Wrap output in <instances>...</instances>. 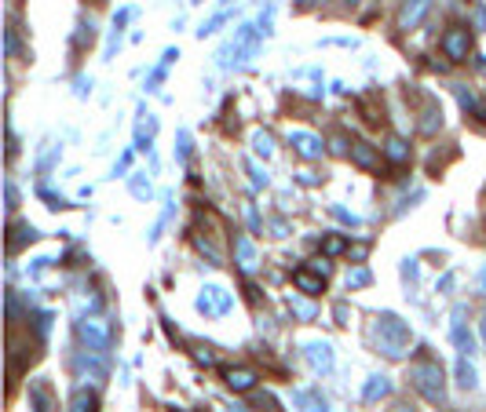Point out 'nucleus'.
<instances>
[{
  "mask_svg": "<svg viewBox=\"0 0 486 412\" xmlns=\"http://www.w3.org/2000/svg\"><path fill=\"white\" fill-rule=\"evenodd\" d=\"M373 340H377V351L384 357H391V362H399V357L409 354V343H413V336H409V328L402 325V317H395L384 311L377 317V325H373Z\"/></svg>",
  "mask_w": 486,
  "mask_h": 412,
  "instance_id": "nucleus-1",
  "label": "nucleus"
},
{
  "mask_svg": "<svg viewBox=\"0 0 486 412\" xmlns=\"http://www.w3.org/2000/svg\"><path fill=\"white\" fill-rule=\"evenodd\" d=\"M409 383H413V391L424 402H431V405L446 402V376H442L439 362H413L409 365Z\"/></svg>",
  "mask_w": 486,
  "mask_h": 412,
  "instance_id": "nucleus-2",
  "label": "nucleus"
},
{
  "mask_svg": "<svg viewBox=\"0 0 486 412\" xmlns=\"http://www.w3.org/2000/svg\"><path fill=\"white\" fill-rule=\"evenodd\" d=\"M77 336L84 340V346L92 354H106L110 351V325L102 317H81L77 321Z\"/></svg>",
  "mask_w": 486,
  "mask_h": 412,
  "instance_id": "nucleus-3",
  "label": "nucleus"
},
{
  "mask_svg": "<svg viewBox=\"0 0 486 412\" xmlns=\"http://www.w3.org/2000/svg\"><path fill=\"white\" fill-rule=\"evenodd\" d=\"M230 306H234V300H230V292H223L220 285H209L201 295H198V311L205 317H216V314H227Z\"/></svg>",
  "mask_w": 486,
  "mask_h": 412,
  "instance_id": "nucleus-4",
  "label": "nucleus"
},
{
  "mask_svg": "<svg viewBox=\"0 0 486 412\" xmlns=\"http://www.w3.org/2000/svg\"><path fill=\"white\" fill-rule=\"evenodd\" d=\"M303 357L311 362L315 372H322V376H329L333 365H337V357H333V346L326 340H311V343H303Z\"/></svg>",
  "mask_w": 486,
  "mask_h": 412,
  "instance_id": "nucleus-5",
  "label": "nucleus"
},
{
  "mask_svg": "<svg viewBox=\"0 0 486 412\" xmlns=\"http://www.w3.org/2000/svg\"><path fill=\"white\" fill-rule=\"evenodd\" d=\"M442 51H446V59L465 62L468 51H471V33L468 30H450V33L442 37Z\"/></svg>",
  "mask_w": 486,
  "mask_h": 412,
  "instance_id": "nucleus-6",
  "label": "nucleus"
},
{
  "mask_svg": "<svg viewBox=\"0 0 486 412\" xmlns=\"http://www.w3.org/2000/svg\"><path fill=\"white\" fill-rule=\"evenodd\" d=\"M431 11V0H402V11H399V30H417L424 15Z\"/></svg>",
  "mask_w": 486,
  "mask_h": 412,
  "instance_id": "nucleus-7",
  "label": "nucleus"
},
{
  "mask_svg": "<svg viewBox=\"0 0 486 412\" xmlns=\"http://www.w3.org/2000/svg\"><path fill=\"white\" fill-rule=\"evenodd\" d=\"M289 146L297 150L303 161H315V157H322V139H315L311 132H289Z\"/></svg>",
  "mask_w": 486,
  "mask_h": 412,
  "instance_id": "nucleus-8",
  "label": "nucleus"
},
{
  "mask_svg": "<svg viewBox=\"0 0 486 412\" xmlns=\"http://www.w3.org/2000/svg\"><path fill=\"white\" fill-rule=\"evenodd\" d=\"M454 343H457V354L460 357L476 354V340H471V332L465 328V306H457V311H454Z\"/></svg>",
  "mask_w": 486,
  "mask_h": 412,
  "instance_id": "nucleus-9",
  "label": "nucleus"
},
{
  "mask_svg": "<svg viewBox=\"0 0 486 412\" xmlns=\"http://www.w3.org/2000/svg\"><path fill=\"white\" fill-rule=\"evenodd\" d=\"M351 164H358L362 172H377L380 168V153H377V146H369V143H351Z\"/></svg>",
  "mask_w": 486,
  "mask_h": 412,
  "instance_id": "nucleus-10",
  "label": "nucleus"
},
{
  "mask_svg": "<svg viewBox=\"0 0 486 412\" xmlns=\"http://www.w3.org/2000/svg\"><path fill=\"white\" fill-rule=\"evenodd\" d=\"M223 380H227V387L238 391V394H245V391L256 387V372H249V369H227Z\"/></svg>",
  "mask_w": 486,
  "mask_h": 412,
  "instance_id": "nucleus-11",
  "label": "nucleus"
},
{
  "mask_svg": "<svg viewBox=\"0 0 486 412\" xmlns=\"http://www.w3.org/2000/svg\"><path fill=\"white\" fill-rule=\"evenodd\" d=\"M234 255H238V266L245 270H256V263H260V255H256V244L249 237H234Z\"/></svg>",
  "mask_w": 486,
  "mask_h": 412,
  "instance_id": "nucleus-12",
  "label": "nucleus"
},
{
  "mask_svg": "<svg viewBox=\"0 0 486 412\" xmlns=\"http://www.w3.org/2000/svg\"><path fill=\"white\" fill-rule=\"evenodd\" d=\"M292 281H297V288L307 292V295H318V292L326 288V277H322V274H311V270H297V274H292Z\"/></svg>",
  "mask_w": 486,
  "mask_h": 412,
  "instance_id": "nucleus-13",
  "label": "nucleus"
},
{
  "mask_svg": "<svg viewBox=\"0 0 486 412\" xmlns=\"http://www.w3.org/2000/svg\"><path fill=\"white\" fill-rule=\"evenodd\" d=\"M292 398H297L300 412H329V402H326V398H318L315 391H297Z\"/></svg>",
  "mask_w": 486,
  "mask_h": 412,
  "instance_id": "nucleus-14",
  "label": "nucleus"
},
{
  "mask_svg": "<svg viewBox=\"0 0 486 412\" xmlns=\"http://www.w3.org/2000/svg\"><path fill=\"white\" fill-rule=\"evenodd\" d=\"M153 132H158V121H153L150 113H147V121H139V128H135V146H139V150H150Z\"/></svg>",
  "mask_w": 486,
  "mask_h": 412,
  "instance_id": "nucleus-15",
  "label": "nucleus"
},
{
  "mask_svg": "<svg viewBox=\"0 0 486 412\" xmlns=\"http://www.w3.org/2000/svg\"><path fill=\"white\" fill-rule=\"evenodd\" d=\"M388 391H391L388 376H369V383L362 387V398H366V402H377V398H384Z\"/></svg>",
  "mask_w": 486,
  "mask_h": 412,
  "instance_id": "nucleus-16",
  "label": "nucleus"
},
{
  "mask_svg": "<svg viewBox=\"0 0 486 412\" xmlns=\"http://www.w3.org/2000/svg\"><path fill=\"white\" fill-rule=\"evenodd\" d=\"M457 383H460V387H465V391H476V365H471L468 362V357H460V362H457Z\"/></svg>",
  "mask_w": 486,
  "mask_h": 412,
  "instance_id": "nucleus-17",
  "label": "nucleus"
},
{
  "mask_svg": "<svg viewBox=\"0 0 486 412\" xmlns=\"http://www.w3.org/2000/svg\"><path fill=\"white\" fill-rule=\"evenodd\" d=\"M95 405H99V402H95V394H92V391H84V387L70 398V412H95Z\"/></svg>",
  "mask_w": 486,
  "mask_h": 412,
  "instance_id": "nucleus-18",
  "label": "nucleus"
},
{
  "mask_svg": "<svg viewBox=\"0 0 486 412\" xmlns=\"http://www.w3.org/2000/svg\"><path fill=\"white\" fill-rule=\"evenodd\" d=\"M384 153H388V161H395V164H402L406 157H409V146L402 143L399 135H391L388 139V146H384Z\"/></svg>",
  "mask_w": 486,
  "mask_h": 412,
  "instance_id": "nucleus-19",
  "label": "nucleus"
},
{
  "mask_svg": "<svg viewBox=\"0 0 486 412\" xmlns=\"http://www.w3.org/2000/svg\"><path fill=\"white\" fill-rule=\"evenodd\" d=\"M435 128H442V110H439V106H428V110H424V121H420V132L431 135Z\"/></svg>",
  "mask_w": 486,
  "mask_h": 412,
  "instance_id": "nucleus-20",
  "label": "nucleus"
},
{
  "mask_svg": "<svg viewBox=\"0 0 486 412\" xmlns=\"http://www.w3.org/2000/svg\"><path fill=\"white\" fill-rule=\"evenodd\" d=\"M252 150L260 153V157H271V153H274L271 135H267V132H256V135H252Z\"/></svg>",
  "mask_w": 486,
  "mask_h": 412,
  "instance_id": "nucleus-21",
  "label": "nucleus"
},
{
  "mask_svg": "<svg viewBox=\"0 0 486 412\" xmlns=\"http://www.w3.org/2000/svg\"><path fill=\"white\" fill-rule=\"evenodd\" d=\"M132 194H135L139 201H147V197L153 194V186H150V179H143V175H135V179H132Z\"/></svg>",
  "mask_w": 486,
  "mask_h": 412,
  "instance_id": "nucleus-22",
  "label": "nucleus"
},
{
  "mask_svg": "<svg viewBox=\"0 0 486 412\" xmlns=\"http://www.w3.org/2000/svg\"><path fill=\"white\" fill-rule=\"evenodd\" d=\"M245 172H249V179H252V186H267L271 179H267V172L260 168V164H252V161H245Z\"/></svg>",
  "mask_w": 486,
  "mask_h": 412,
  "instance_id": "nucleus-23",
  "label": "nucleus"
},
{
  "mask_svg": "<svg viewBox=\"0 0 486 412\" xmlns=\"http://www.w3.org/2000/svg\"><path fill=\"white\" fill-rule=\"evenodd\" d=\"M362 285H369V270L358 266V270H351V274H348V288H362Z\"/></svg>",
  "mask_w": 486,
  "mask_h": 412,
  "instance_id": "nucleus-24",
  "label": "nucleus"
},
{
  "mask_svg": "<svg viewBox=\"0 0 486 412\" xmlns=\"http://www.w3.org/2000/svg\"><path fill=\"white\" fill-rule=\"evenodd\" d=\"M223 22H227V11H220V15H216V19H209V22H205L201 30H198V37H209V33H216V30H220Z\"/></svg>",
  "mask_w": 486,
  "mask_h": 412,
  "instance_id": "nucleus-25",
  "label": "nucleus"
},
{
  "mask_svg": "<svg viewBox=\"0 0 486 412\" xmlns=\"http://www.w3.org/2000/svg\"><path fill=\"white\" fill-rule=\"evenodd\" d=\"M289 311H292V314H300V317H315V306H311V303H303V300H289Z\"/></svg>",
  "mask_w": 486,
  "mask_h": 412,
  "instance_id": "nucleus-26",
  "label": "nucleus"
},
{
  "mask_svg": "<svg viewBox=\"0 0 486 412\" xmlns=\"http://www.w3.org/2000/svg\"><path fill=\"white\" fill-rule=\"evenodd\" d=\"M326 255H340V252H348V244H344V237H326Z\"/></svg>",
  "mask_w": 486,
  "mask_h": 412,
  "instance_id": "nucleus-27",
  "label": "nucleus"
},
{
  "mask_svg": "<svg viewBox=\"0 0 486 412\" xmlns=\"http://www.w3.org/2000/svg\"><path fill=\"white\" fill-rule=\"evenodd\" d=\"M402 277L409 281V285H417V259H406L402 263Z\"/></svg>",
  "mask_w": 486,
  "mask_h": 412,
  "instance_id": "nucleus-28",
  "label": "nucleus"
},
{
  "mask_svg": "<svg viewBox=\"0 0 486 412\" xmlns=\"http://www.w3.org/2000/svg\"><path fill=\"white\" fill-rule=\"evenodd\" d=\"M333 215L340 219V223H348V226H358V215H351V212H344V208H337V204H333Z\"/></svg>",
  "mask_w": 486,
  "mask_h": 412,
  "instance_id": "nucleus-29",
  "label": "nucleus"
},
{
  "mask_svg": "<svg viewBox=\"0 0 486 412\" xmlns=\"http://www.w3.org/2000/svg\"><path fill=\"white\" fill-rule=\"evenodd\" d=\"M187 157H190V135L179 132V161H187Z\"/></svg>",
  "mask_w": 486,
  "mask_h": 412,
  "instance_id": "nucleus-30",
  "label": "nucleus"
},
{
  "mask_svg": "<svg viewBox=\"0 0 486 412\" xmlns=\"http://www.w3.org/2000/svg\"><path fill=\"white\" fill-rule=\"evenodd\" d=\"M4 190H8V212H15V201H19V197H15V186H11V179H8Z\"/></svg>",
  "mask_w": 486,
  "mask_h": 412,
  "instance_id": "nucleus-31",
  "label": "nucleus"
},
{
  "mask_svg": "<svg viewBox=\"0 0 486 412\" xmlns=\"http://www.w3.org/2000/svg\"><path fill=\"white\" fill-rule=\"evenodd\" d=\"M337 317H340L337 325H348V306H344V303H337Z\"/></svg>",
  "mask_w": 486,
  "mask_h": 412,
  "instance_id": "nucleus-32",
  "label": "nucleus"
},
{
  "mask_svg": "<svg viewBox=\"0 0 486 412\" xmlns=\"http://www.w3.org/2000/svg\"><path fill=\"white\" fill-rule=\"evenodd\" d=\"M476 26H479V30H486V8H476Z\"/></svg>",
  "mask_w": 486,
  "mask_h": 412,
  "instance_id": "nucleus-33",
  "label": "nucleus"
},
{
  "mask_svg": "<svg viewBox=\"0 0 486 412\" xmlns=\"http://www.w3.org/2000/svg\"><path fill=\"white\" fill-rule=\"evenodd\" d=\"M198 362H205V365H212V354H209V346H201V351H198Z\"/></svg>",
  "mask_w": 486,
  "mask_h": 412,
  "instance_id": "nucleus-34",
  "label": "nucleus"
},
{
  "mask_svg": "<svg viewBox=\"0 0 486 412\" xmlns=\"http://www.w3.org/2000/svg\"><path fill=\"white\" fill-rule=\"evenodd\" d=\"M315 270H318V274L326 277V274H329V263H326V259H315Z\"/></svg>",
  "mask_w": 486,
  "mask_h": 412,
  "instance_id": "nucleus-35",
  "label": "nucleus"
},
{
  "mask_svg": "<svg viewBox=\"0 0 486 412\" xmlns=\"http://www.w3.org/2000/svg\"><path fill=\"white\" fill-rule=\"evenodd\" d=\"M479 292H483V295H486V266H483V270H479Z\"/></svg>",
  "mask_w": 486,
  "mask_h": 412,
  "instance_id": "nucleus-36",
  "label": "nucleus"
},
{
  "mask_svg": "<svg viewBox=\"0 0 486 412\" xmlns=\"http://www.w3.org/2000/svg\"><path fill=\"white\" fill-rule=\"evenodd\" d=\"M479 332H483V343H486V314H483V321H479Z\"/></svg>",
  "mask_w": 486,
  "mask_h": 412,
  "instance_id": "nucleus-37",
  "label": "nucleus"
},
{
  "mask_svg": "<svg viewBox=\"0 0 486 412\" xmlns=\"http://www.w3.org/2000/svg\"><path fill=\"white\" fill-rule=\"evenodd\" d=\"M230 412H241V409H230Z\"/></svg>",
  "mask_w": 486,
  "mask_h": 412,
  "instance_id": "nucleus-38",
  "label": "nucleus"
},
{
  "mask_svg": "<svg viewBox=\"0 0 486 412\" xmlns=\"http://www.w3.org/2000/svg\"><path fill=\"white\" fill-rule=\"evenodd\" d=\"M348 4H355V0H348Z\"/></svg>",
  "mask_w": 486,
  "mask_h": 412,
  "instance_id": "nucleus-39",
  "label": "nucleus"
}]
</instances>
